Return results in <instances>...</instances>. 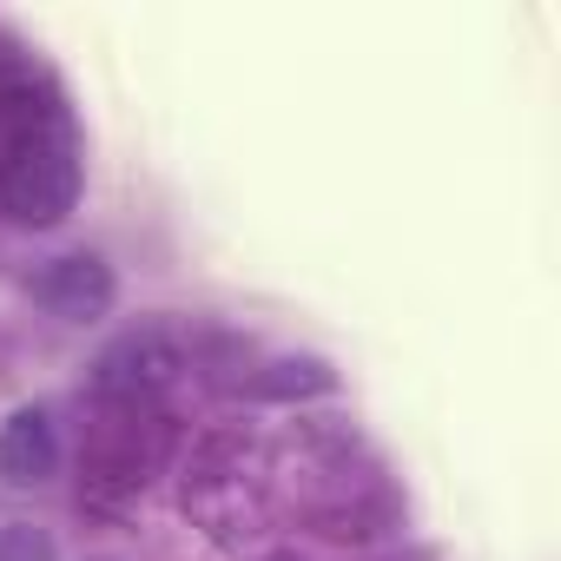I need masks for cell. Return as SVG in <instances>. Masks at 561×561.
Segmentation results:
<instances>
[{"label": "cell", "mask_w": 561, "mask_h": 561, "mask_svg": "<svg viewBox=\"0 0 561 561\" xmlns=\"http://www.w3.org/2000/svg\"><path fill=\"white\" fill-rule=\"evenodd\" d=\"M0 198L21 225H60L80 198V159L60 133H34L0 165Z\"/></svg>", "instance_id": "6da1fadb"}, {"label": "cell", "mask_w": 561, "mask_h": 561, "mask_svg": "<svg viewBox=\"0 0 561 561\" xmlns=\"http://www.w3.org/2000/svg\"><path fill=\"white\" fill-rule=\"evenodd\" d=\"M34 298L60 318V324H100L119 298V277L100 251H67L34 277Z\"/></svg>", "instance_id": "7a4b0ae2"}, {"label": "cell", "mask_w": 561, "mask_h": 561, "mask_svg": "<svg viewBox=\"0 0 561 561\" xmlns=\"http://www.w3.org/2000/svg\"><path fill=\"white\" fill-rule=\"evenodd\" d=\"M185 370V357H179V344H172V331H159V324H146V331H126L106 357H100V383L106 390H165L172 377Z\"/></svg>", "instance_id": "3957f363"}, {"label": "cell", "mask_w": 561, "mask_h": 561, "mask_svg": "<svg viewBox=\"0 0 561 561\" xmlns=\"http://www.w3.org/2000/svg\"><path fill=\"white\" fill-rule=\"evenodd\" d=\"M60 469V436H54V416L41 403H21L8 423H0V482L14 489H34Z\"/></svg>", "instance_id": "277c9868"}, {"label": "cell", "mask_w": 561, "mask_h": 561, "mask_svg": "<svg viewBox=\"0 0 561 561\" xmlns=\"http://www.w3.org/2000/svg\"><path fill=\"white\" fill-rule=\"evenodd\" d=\"M331 390H337V370L324 357H277L257 377H244V397H264V403H298V397H331Z\"/></svg>", "instance_id": "5b68a950"}, {"label": "cell", "mask_w": 561, "mask_h": 561, "mask_svg": "<svg viewBox=\"0 0 561 561\" xmlns=\"http://www.w3.org/2000/svg\"><path fill=\"white\" fill-rule=\"evenodd\" d=\"M0 561H60V541L41 522H0Z\"/></svg>", "instance_id": "8992f818"}]
</instances>
